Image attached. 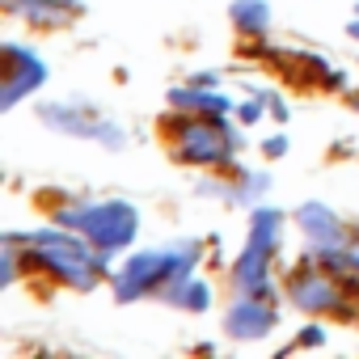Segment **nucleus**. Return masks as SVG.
Here are the masks:
<instances>
[{"label":"nucleus","mask_w":359,"mask_h":359,"mask_svg":"<svg viewBox=\"0 0 359 359\" xmlns=\"http://www.w3.org/2000/svg\"><path fill=\"white\" fill-rule=\"evenodd\" d=\"M173 148L191 165H224L237 156L241 140L229 123H220V114H195V118H177Z\"/></svg>","instance_id":"obj_4"},{"label":"nucleus","mask_w":359,"mask_h":359,"mask_svg":"<svg viewBox=\"0 0 359 359\" xmlns=\"http://www.w3.org/2000/svg\"><path fill=\"white\" fill-rule=\"evenodd\" d=\"M60 224L76 229L81 237H89L97 250H123L131 245L135 229H140V216L131 203L123 199H106V203H81V208H68L60 216Z\"/></svg>","instance_id":"obj_3"},{"label":"nucleus","mask_w":359,"mask_h":359,"mask_svg":"<svg viewBox=\"0 0 359 359\" xmlns=\"http://www.w3.org/2000/svg\"><path fill=\"white\" fill-rule=\"evenodd\" d=\"M39 114H43V123L55 127V131L81 135V140H97V144H106V148H123V131H118L110 118L93 114L89 106H81V102H47Z\"/></svg>","instance_id":"obj_6"},{"label":"nucleus","mask_w":359,"mask_h":359,"mask_svg":"<svg viewBox=\"0 0 359 359\" xmlns=\"http://www.w3.org/2000/svg\"><path fill=\"white\" fill-rule=\"evenodd\" d=\"M275 325V304L266 300V296H241L233 309H229V317H224V330L233 334V338H262L266 330Z\"/></svg>","instance_id":"obj_8"},{"label":"nucleus","mask_w":359,"mask_h":359,"mask_svg":"<svg viewBox=\"0 0 359 359\" xmlns=\"http://www.w3.org/2000/svg\"><path fill=\"white\" fill-rule=\"evenodd\" d=\"M195 245L182 241V245H165V250H148V254H135L118 279H114V292L118 300H135V296H152V292H165L169 283H177L191 266H195Z\"/></svg>","instance_id":"obj_2"},{"label":"nucleus","mask_w":359,"mask_h":359,"mask_svg":"<svg viewBox=\"0 0 359 359\" xmlns=\"http://www.w3.org/2000/svg\"><path fill=\"white\" fill-rule=\"evenodd\" d=\"M43 81H47V64H43L30 47L5 43V97H0V106L13 110V106H18L26 93H34Z\"/></svg>","instance_id":"obj_7"},{"label":"nucleus","mask_w":359,"mask_h":359,"mask_svg":"<svg viewBox=\"0 0 359 359\" xmlns=\"http://www.w3.org/2000/svg\"><path fill=\"white\" fill-rule=\"evenodd\" d=\"M169 102L177 110H199V114H224L233 102L224 93H212V89H199V85H187V89H173Z\"/></svg>","instance_id":"obj_12"},{"label":"nucleus","mask_w":359,"mask_h":359,"mask_svg":"<svg viewBox=\"0 0 359 359\" xmlns=\"http://www.w3.org/2000/svg\"><path fill=\"white\" fill-rule=\"evenodd\" d=\"M355 110H359V93H355Z\"/></svg>","instance_id":"obj_18"},{"label":"nucleus","mask_w":359,"mask_h":359,"mask_svg":"<svg viewBox=\"0 0 359 359\" xmlns=\"http://www.w3.org/2000/svg\"><path fill=\"white\" fill-rule=\"evenodd\" d=\"M169 304H177V309H187V313H203L208 304H212V292H208V283H199V279H177V283H169L165 292H161Z\"/></svg>","instance_id":"obj_14"},{"label":"nucleus","mask_w":359,"mask_h":359,"mask_svg":"<svg viewBox=\"0 0 359 359\" xmlns=\"http://www.w3.org/2000/svg\"><path fill=\"white\" fill-rule=\"evenodd\" d=\"M26 245H30V258H34L39 266H47L55 279H64V283H72V287H81V292H89V287L106 275V258H102L97 250H89L81 237L64 233V229L30 233Z\"/></svg>","instance_id":"obj_1"},{"label":"nucleus","mask_w":359,"mask_h":359,"mask_svg":"<svg viewBox=\"0 0 359 359\" xmlns=\"http://www.w3.org/2000/svg\"><path fill=\"white\" fill-rule=\"evenodd\" d=\"M317 342H325V334H321V330H309V334H300V346H317Z\"/></svg>","instance_id":"obj_16"},{"label":"nucleus","mask_w":359,"mask_h":359,"mask_svg":"<svg viewBox=\"0 0 359 359\" xmlns=\"http://www.w3.org/2000/svg\"><path fill=\"white\" fill-rule=\"evenodd\" d=\"M346 34H351V39H355V43H359V18H355V22H351V26H346Z\"/></svg>","instance_id":"obj_17"},{"label":"nucleus","mask_w":359,"mask_h":359,"mask_svg":"<svg viewBox=\"0 0 359 359\" xmlns=\"http://www.w3.org/2000/svg\"><path fill=\"white\" fill-rule=\"evenodd\" d=\"M279 224H283V216L275 208L254 212L250 241H245V250L237 258V271H233V283L250 296H266V287H271V254L279 245Z\"/></svg>","instance_id":"obj_5"},{"label":"nucleus","mask_w":359,"mask_h":359,"mask_svg":"<svg viewBox=\"0 0 359 359\" xmlns=\"http://www.w3.org/2000/svg\"><path fill=\"white\" fill-rule=\"evenodd\" d=\"M229 18L241 34H266L271 30V5L266 0H233Z\"/></svg>","instance_id":"obj_13"},{"label":"nucleus","mask_w":359,"mask_h":359,"mask_svg":"<svg viewBox=\"0 0 359 359\" xmlns=\"http://www.w3.org/2000/svg\"><path fill=\"white\" fill-rule=\"evenodd\" d=\"M296 220H300L304 237H309L317 250H330V245H338V237H342V224H338V216H334L325 203H304V208L296 212Z\"/></svg>","instance_id":"obj_10"},{"label":"nucleus","mask_w":359,"mask_h":359,"mask_svg":"<svg viewBox=\"0 0 359 359\" xmlns=\"http://www.w3.org/2000/svg\"><path fill=\"white\" fill-rule=\"evenodd\" d=\"M13 13H26L39 26H64L72 13H81L76 0H5Z\"/></svg>","instance_id":"obj_11"},{"label":"nucleus","mask_w":359,"mask_h":359,"mask_svg":"<svg viewBox=\"0 0 359 359\" xmlns=\"http://www.w3.org/2000/svg\"><path fill=\"white\" fill-rule=\"evenodd\" d=\"M262 152H266V156H279V152H287V140H283V135H275V140H266V144H262Z\"/></svg>","instance_id":"obj_15"},{"label":"nucleus","mask_w":359,"mask_h":359,"mask_svg":"<svg viewBox=\"0 0 359 359\" xmlns=\"http://www.w3.org/2000/svg\"><path fill=\"white\" fill-rule=\"evenodd\" d=\"M292 300H296L300 309H309V313H334V309L342 304L338 283H334L330 275H321V271L296 275V279H292Z\"/></svg>","instance_id":"obj_9"}]
</instances>
